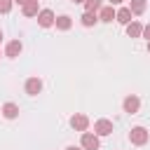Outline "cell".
<instances>
[{
	"label": "cell",
	"mask_w": 150,
	"mask_h": 150,
	"mask_svg": "<svg viewBox=\"0 0 150 150\" xmlns=\"http://www.w3.org/2000/svg\"><path fill=\"white\" fill-rule=\"evenodd\" d=\"M148 138H150V131H148L145 127H134V129L129 131V141H131L134 145H145Z\"/></svg>",
	"instance_id": "1"
},
{
	"label": "cell",
	"mask_w": 150,
	"mask_h": 150,
	"mask_svg": "<svg viewBox=\"0 0 150 150\" xmlns=\"http://www.w3.org/2000/svg\"><path fill=\"white\" fill-rule=\"evenodd\" d=\"M94 134H96L98 138H101V136H110V134H112V122L105 120V117L96 120V122H94Z\"/></svg>",
	"instance_id": "2"
},
{
	"label": "cell",
	"mask_w": 150,
	"mask_h": 150,
	"mask_svg": "<svg viewBox=\"0 0 150 150\" xmlns=\"http://www.w3.org/2000/svg\"><path fill=\"white\" fill-rule=\"evenodd\" d=\"M80 145L84 150H98V136L96 134H89V131H82V138H80Z\"/></svg>",
	"instance_id": "3"
},
{
	"label": "cell",
	"mask_w": 150,
	"mask_h": 150,
	"mask_svg": "<svg viewBox=\"0 0 150 150\" xmlns=\"http://www.w3.org/2000/svg\"><path fill=\"white\" fill-rule=\"evenodd\" d=\"M70 127H73L75 131H87V129H89V117L82 115V112H75V115L70 117Z\"/></svg>",
	"instance_id": "4"
},
{
	"label": "cell",
	"mask_w": 150,
	"mask_h": 150,
	"mask_svg": "<svg viewBox=\"0 0 150 150\" xmlns=\"http://www.w3.org/2000/svg\"><path fill=\"white\" fill-rule=\"evenodd\" d=\"M54 12L52 9H40L38 12V23L42 26V28H49V26H54Z\"/></svg>",
	"instance_id": "5"
},
{
	"label": "cell",
	"mask_w": 150,
	"mask_h": 150,
	"mask_svg": "<svg viewBox=\"0 0 150 150\" xmlns=\"http://www.w3.org/2000/svg\"><path fill=\"white\" fill-rule=\"evenodd\" d=\"M124 112H129V115H134V112H138V108H141V98L138 96H134V94H129L127 98H124Z\"/></svg>",
	"instance_id": "6"
},
{
	"label": "cell",
	"mask_w": 150,
	"mask_h": 150,
	"mask_svg": "<svg viewBox=\"0 0 150 150\" xmlns=\"http://www.w3.org/2000/svg\"><path fill=\"white\" fill-rule=\"evenodd\" d=\"M42 91V80L40 77H30L28 82H26V94L28 96H38Z\"/></svg>",
	"instance_id": "7"
},
{
	"label": "cell",
	"mask_w": 150,
	"mask_h": 150,
	"mask_svg": "<svg viewBox=\"0 0 150 150\" xmlns=\"http://www.w3.org/2000/svg\"><path fill=\"white\" fill-rule=\"evenodd\" d=\"M21 49H23V45H21L19 40H12V42H7V47H5V56L16 59V56L21 54Z\"/></svg>",
	"instance_id": "8"
},
{
	"label": "cell",
	"mask_w": 150,
	"mask_h": 150,
	"mask_svg": "<svg viewBox=\"0 0 150 150\" xmlns=\"http://www.w3.org/2000/svg\"><path fill=\"white\" fill-rule=\"evenodd\" d=\"M54 26H56L59 30H70V26H73V19H70L68 14H61V16H56V19H54Z\"/></svg>",
	"instance_id": "9"
},
{
	"label": "cell",
	"mask_w": 150,
	"mask_h": 150,
	"mask_svg": "<svg viewBox=\"0 0 150 150\" xmlns=\"http://www.w3.org/2000/svg\"><path fill=\"white\" fill-rule=\"evenodd\" d=\"M141 33H143V23L141 21H129L127 23V35L129 38H141Z\"/></svg>",
	"instance_id": "10"
},
{
	"label": "cell",
	"mask_w": 150,
	"mask_h": 150,
	"mask_svg": "<svg viewBox=\"0 0 150 150\" xmlns=\"http://www.w3.org/2000/svg\"><path fill=\"white\" fill-rule=\"evenodd\" d=\"M38 2L40 0H28L23 7H21V12H23V16H38V12H40V7H38Z\"/></svg>",
	"instance_id": "11"
},
{
	"label": "cell",
	"mask_w": 150,
	"mask_h": 150,
	"mask_svg": "<svg viewBox=\"0 0 150 150\" xmlns=\"http://www.w3.org/2000/svg\"><path fill=\"white\" fill-rule=\"evenodd\" d=\"M115 21H120L122 26H127V23L131 21V9H129V7H122V9H117V12H115Z\"/></svg>",
	"instance_id": "12"
},
{
	"label": "cell",
	"mask_w": 150,
	"mask_h": 150,
	"mask_svg": "<svg viewBox=\"0 0 150 150\" xmlns=\"http://www.w3.org/2000/svg\"><path fill=\"white\" fill-rule=\"evenodd\" d=\"M2 115H5L7 120H14V117L19 115V105H16V103H5V105H2Z\"/></svg>",
	"instance_id": "13"
},
{
	"label": "cell",
	"mask_w": 150,
	"mask_h": 150,
	"mask_svg": "<svg viewBox=\"0 0 150 150\" xmlns=\"http://www.w3.org/2000/svg\"><path fill=\"white\" fill-rule=\"evenodd\" d=\"M115 19V12H112V7H101L98 9V21H105V23H110Z\"/></svg>",
	"instance_id": "14"
},
{
	"label": "cell",
	"mask_w": 150,
	"mask_h": 150,
	"mask_svg": "<svg viewBox=\"0 0 150 150\" xmlns=\"http://www.w3.org/2000/svg\"><path fill=\"white\" fill-rule=\"evenodd\" d=\"M80 21H82V26L89 28V26H94V23L98 21V14H96V12H84V14L80 16Z\"/></svg>",
	"instance_id": "15"
},
{
	"label": "cell",
	"mask_w": 150,
	"mask_h": 150,
	"mask_svg": "<svg viewBox=\"0 0 150 150\" xmlns=\"http://www.w3.org/2000/svg\"><path fill=\"white\" fill-rule=\"evenodd\" d=\"M129 9H131V14H143L145 12V0H131Z\"/></svg>",
	"instance_id": "16"
},
{
	"label": "cell",
	"mask_w": 150,
	"mask_h": 150,
	"mask_svg": "<svg viewBox=\"0 0 150 150\" xmlns=\"http://www.w3.org/2000/svg\"><path fill=\"white\" fill-rule=\"evenodd\" d=\"M103 7V0H84V12H98Z\"/></svg>",
	"instance_id": "17"
},
{
	"label": "cell",
	"mask_w": 150,
	"mask_h": 150,
	"mask_svg": "<svg viewBox=\"0 0 150 150\" xmlns=\"http://www.w3.org/2000/svg\"><path fill=\"white\" fill-rule=\"evenodd\" d=\"M12 5H14V0H0V14H7L12 9Z\"/></svg>",
	"instance_id": "18"
},
{
	"label": "cell",
	"mask_w": 150,
	"mask_h": 150,
	"mask_svg": "<svg viewBox=\"0 0 150 150\" xmlns=\"http://www.w3.org/2000/svg\"><path fill=\"white\" fill-rule=\"evenodd\" d=\"M141 35H143V38H148V40H150V23H148V26H143V33H141Z\"/></svg>",
	"instance_id": "19"
},
{
	"label": "cell",
	"mask_w": 150,
	"mask_h": 150,
	"mask_svg": "<svg viewBox=\"0 0 150 150\" xmlns=\"http://www.w3.org/2000/svg\"><path fill=\"white\" fill-rule=\"evenodd\" d=\"M124 0H110V5H122Z\"/></svg>",
	"instance_id": "20"
},
{
	"label": "cell",
	"mask_w": 150,
	"mask_h": 150,
	"mask_svg": "<svg viewBox=\"0 0 150 150\" xmlns=\"http://www.w3.org/2000/svg\"><path fill=\"white\" fill-rule=\"evenodd\" d=\"M14 2H16V5H21V7H23V5H26V2H28V0H14Z\"/></svg>",
	"instance_id": "21"
},
{
	"label": "cell",
	"mask_w": 150,
	"mask_h": 150,
	"mask_svg": "<svg viewBox=\"0 0 150 150\" xmlns=\"http://www.w3.org/2000/svg\"><path fill=\"white\" fill-rule=\"evenodd\" d=\"M66 150H82V148H77V145H68Z\"/></svg>",
	"instance_id": "22"
},
{
	"label": "cell",
	"mask_w": 150,
	"mask_h": 150,
	"mask_svg": "<svg viewBox=\"0 0 150 150\" xmlns=\"http://www.w3.org/2000/svg\"><path fill=\"white\" fill-rule=\"evenodd\" d=\"M73 2H84V0H73Z\"/></svg>",
	"instance_id": "23"
},
{
	"label": "cell",
	"mask_w": 150,
	"mask_h": 150,
	"mask_svg": "<svg viewBox=\"0 0 150 150\" xmlns=\"http://www.w3.org/2000/svg\"><path fill=\"white\" fill-rule=\"evenodd\" d=\"M0 42H2V30H0Z\"/></svg>",
	"instance_id": "24"
},
{
	"label": "cell",
	"mask_w": 150,
	"mask_h": 150,
	"mask_svg": "<svg viewBox=\"0 0 150 150\" xmlns=\"http://www.w3.org/2000/svg\"><path fill=\"white\" fill-rule=\"evenodd\" d=\"M148 52H150V40H148Z\"/></svg>",
	"instance_id": "25"
}]
</instances>
